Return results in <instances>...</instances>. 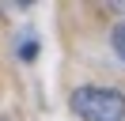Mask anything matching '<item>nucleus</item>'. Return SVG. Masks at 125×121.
Listing matches in <instances>:
<instances>
[{"label":"nucleus","instance_id":"obj_1","mask_svg":"<svg viewBox=\"0 0 125 121\" xmlns=\"http://www.w3.org/2000/svg\"><path fill=\"white\" fill-rule=\"evenodd\" d=\"M68 106L80 121H125V95L114 87H76Z\"/></svg>","mask_w":125,"mask_h":121},{"label":"nucleus","instance_id":"obj_3","mask_svg":"<svg viewBox=\"0 0 125 121\" xmlns=\"http://www.w3.org/2000/svg\"><path fill=\"white\" fill-rule=\"evenodd\" d=\"M0 121H8V117H0Z\"/></svg>","mask_w":125,"mask_h":121},{"label":"nucleus","instance_id":"obj_2","mask_svg":"<svg viewBox=\"0 0 125 121\" xmlns=\"http://www.w3.org/2000/svg\"><path fill=\"white\" fill-rule=\"evenodd\" d=\"M110 45H114V53L121 57V64H125V19L114 23V30H110Z\"/></svg>","mask_w":125,"mask_h":121}]
</instances>
